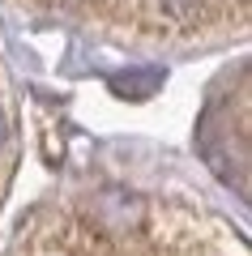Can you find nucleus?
I'll use <instances>...</instances> for the list:
<instances>
[{
	"label": "nucleus",
	"instance_id": "obj_1",
	"mask_svg": "<svg viewBox=\"0 0 252 256\" xmlns=\"http://www.w3.org/2000/svg\"><path fill=\"white\" fill-rule=\"evenodd\" d=\"M86 218H90V226L103 230V235H128V230H137L145 222V201L137 192H128V188H103V192L90 196Z\"/></svg>",
	"mask_w": 252,
	"mask_h": 256
},
{
	"label": "nucleus",
	"instance_id": "obj_2",
	"mask_svg": "<svg viewBox=\"0 0 252 256\" xmlns=\"http://www.w3.org/2000/svg\"><path fill=\"white\" fill-rule=\"evenodd\" d=\"M162 86V73L158 68H145V73H120L111 77V90L120 94V98H150L154 90Z\"/></svg>",
	"mask_w": 252,
	"mask_h": 256
},
{
	"label": "nucleus",
	"instance_id": "obj_3",
	"mask_svg": "<svg viewBox=\"0 0 252 256\" xmlns=\"http://www.w3.org/2000/svg\"><path fill=\"white\" fill-rule=\"evenodd\" d=\"M150 4L158 9L162 22H175V26H180V22H192L197 9H201V0H150Z\"/></svg>",
	"mask_w": 252,
	"mask_h": 256
},
{
	"label": "nucleus",
	"instance_id": "obj_4",
	"mask_svg": "<svg viewBox=\"0 0 252 256\" xmlns=\"http://www.w3.org/2000/svg\"><path fill=\"white\" fill-rule=\"evenodd\" d=\"M5 137H9V120H5V111H0V146H5Z\"/></svg>",
	"mask_w": 252,
	"mask_h": 256
}]
</instances>
